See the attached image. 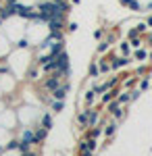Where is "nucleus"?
<instances>
[{
    "label": "nucleus",
    "instance_id": "f257e3e1",
    "mask_svg": "<svg viewBox=\"0 0 152 156\" xmlns=\"http://www.w3.org/2000/svg\"><path fill=\"white\" fill-rule=\"evenodd\" d=\"M44 135H46V127L38 129V131L34 133V140H35V142H40V140H44Z\"/></svg>",
    "mask_w": 152,
    "mask_h": 156
},
{
    "label": "nucleus",
    "instance_id": "f03ea898",
    "mask_svg": "<svg viewBox=\"0 0 152 156\" xmlns=\"http://www.w3.org/2000/svg\"><path fill=\"white\" fill-rule=\"evenodd\" d=\"M56 83H59L56 77H52V79H48V81H46V87H48V90H56Z\"/></svg>",
    "mask_w": 152,
    "mask_h": 156
},
{
    "label": "nucleus",
    "instance_id": "7ed1b4c3",
    "mask_svg": "<svg viewBox=\"0 0 152 156\" xmlns=\"http://www.w3.org/2000/svg\"><path fill=\"white\" fill-rule=\"evenodd\" d=\"M65 92H67V87H60V90H54V98H65Z\"/></svg>",
    "mask_w": 152,
    "mask_h": 156
},
{
    "label": "nucleus",
    "instance_id": "20e7f679",
    "mask_svg": "<svg viewBox=\"0 0 152 156\" xmlns=\"http://www.w3.org/2000/svg\"><path fill=\"white\" fill-rule=\"evenodd\" d=\"M79 123H83V125L88 123V112H85V110H83L81 115H79Z\"/></svg>",
    "mask_w": 152,
    "mask_h": 156
},
{
    "label": "nucleus",
    "instance_id": "39448f33",
    "mask_svg": "<svg viewBox=\"0 0 152 156\" xmlns=\"http://www.w3.org/2000/svg\"><path fill=\"white\" fill-rule=\"evenodd\" d=\"M50 125H52V119H50V117H46V119H44V127H46V129H48Z\"/></svg>",
    "mask_w": 152,
    "mask_h": 156
},
{
    "label": "nucleus",
    "instance_id": "423d86ee",
    "mask_svg": "<svg viewBox=\"0 0 152 156\" xmlns=\"http://www.w3.org/2000/svg\"><path fill=\"white\" fill-rule=\"evenodd\" d=\"M106 133L113 135V133H115V125H108V127H106Z\"/></svg>",
    "mask_w": 152,
    "mask_h": 156
},
{
    "label": "nucleus",
    "instance_id": "0eeeda50",
    "mask_svg": "<svg viewBox=\"0 0 152 156\" xmlns=\"http://www.w3.org/2000/svg\"><path fill=\"white\" fill-rule=\"evenodd\" d=\"M25 156H35V154H25Z\"/></svg>",
    "mask_w": 152,
    "mask_h": 156
}]
</instances>
